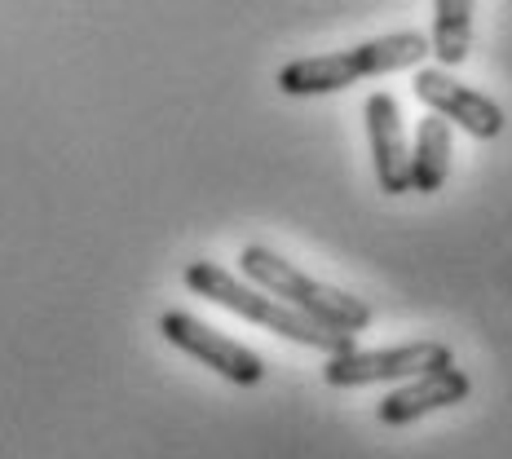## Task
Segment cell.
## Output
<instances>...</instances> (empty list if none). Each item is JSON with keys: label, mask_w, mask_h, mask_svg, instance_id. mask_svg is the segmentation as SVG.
Returning <instances> with one entry per match:
<instances>
[{"label": "cell", "mask_w": 512, "mask_h": 459, "mask_svg": "<svg viewBox=\"0 0 512 459\" xmlns=\"http://www.w3.org/2000/svg\"><path fill=\"white\" fill-rule=\"evenodd\" d=\"M429 53H433L429 36H420V31H393V36H380V40H362L354 49L287 62L279 71V89L287 98H323V93H340L358 80L420 67Z\"/></svg>", "instance_id": "1"}, {"label": "cell", "mask_w": 512, "mask_h": 459, "mask_svg": "<svg viewBox=\"0 0 512 459\" xmlns=\"http://www.w3.org/2000/svg\"><path fill=\"white\" fill-rule=\"evenodd\" d=\"M181 279H186V287L199 296V301H212V305L230 309V314H239V318H248V323L265 327V332H274L283 340H296V345H305V349H318V354H327V358L358 349L349 332H327V327H318L314 318H305L301 309H292L287 301H279V296L270 301L265 287L239 283L230 270H221V265H212V261H190Z\"/></svg>", "instance_id": "2"}, {"label": "cell", "mask_w": 512, "mask_h": 459, "mask_svg": "<svg viewBox=\"0 0 512 459\" xmlns=\"http://www.w3.org/2000/svg\"><path fill=\"white\" fill-rule=\"evenodd\" d=\"M239 270L248 274L256 287H265L270 296H279L292 309H301L305 318H314L318 327H327V332H367L371 323H376V309L367 301H358L354 292H340V287H327L318 279H309L305 270H296V265H287L279 252H270L265 243H248L239 256Z\"/></svg>", "instance_id": "3"}, {"label": "cell", "mask_w": 512, "mask_h": 459, "mask_svg": "<svg viewBox=\"0 0 512 459\" xmlns=\"http://www.w3.org/2000/svg\"><path fill=\"white\" fill-rule=\"evenodd\" d=\"M451 345L446 340H411V345L393 349H349L332 354L323 367V380L332 389H367V384H389V380H411L424 371L451 367Z\"/></svg>", "instance_id": "4"}, {"label": "cell", "mask_w": 512, "mask_h": 459, "mask_svg": "<svg viewBox=\"0 0 512 459\" xmlns=\"http://www.w3.org/2000/svg\"><path fill=\"white\" fill-rule=\"evenodd\" d=\"M159 336H164L173 349H181V354L204 362L208 371H217L221 380L239 384V389H256V384L265 380V358L256 354V349L221 336L217 327L199 323V318L186 314V309H168V314L159 318Z\"/></svg>", "instance_id": "5"}, {"label": "cell", "mask_w": 512, "mask_h": 459, "mask_svg": "<svg viewBox=\"0 0 512 459\" xmlns=\"http://www.w3.org/2000/svg\"><path fill=\"white\" fill-rule=\"evenodd\" d=\"M415 98L429 106L433 115H442L446 124H460L464 133H473L477 142H490V137L504 133V106L486 98L482 89L460 84L446 67L415 71Z\"/></svg>", "instance_id": "6"}, {"label": "cell", "mask_w": 512, "mask_h": 459, "mask_svg": "<svg viewBox=\"0 0 512 459\" xmlns=\"http://www.w3.org/2000/svg\"><path fill=\"white\" fill-rule=\"evenodd\" d=\"M367 120V146H371V164H376V181L384 195H407L411 190V146L402 133V111L393 93L376 89L362 106Z\"/></svg>", "instance_id": "7"}, {"label": "cell", "mask_w": 512, "mask_h": 459, "mask_svg": "<svg viewBox=\"0 0 512 459\" xmlns=\"http://www.w3.org/2000/svg\"><path fill=\"white\" fill-rule=\"evenodd\" d=\"M468 393H473V380L451 362V367L424 371V376H411L402 389H393L376 407V420L389 424V429H402V424L424 420V415H433L442 407H455V402H464Z\"/></svg>", "instance_id": "8"}, {"label": "cell", "mask_w": 512, "mask_h": 459, "mask_svg": "<svg viewBox=\"0 0 512 459\" xmlns=\"http://www.w3.org/2000/svg\"><path fill=\"white\" fill-rule=\"evenodd\" d=\"M451 151H455L451 124L442 115H424L420 128H415V146H411V190L433 195L446 181V173H451Z\"/></svg>", "instance_id": "9"}, {"label": "cell", "mask_w": 512, "mask_h": 459, "mask_svg": "<svg viewBox=\"0 0 512 459\" xmlns=\"http://www.w3.org/2000/svg\"><path fill=\"white\" fill-rule=\"evenodd\" d=\"M429 45H433V58L446 71L460 67L468 49H473V0H437Z\"/></svg>", "instance_id": "10"}]
</instances>
